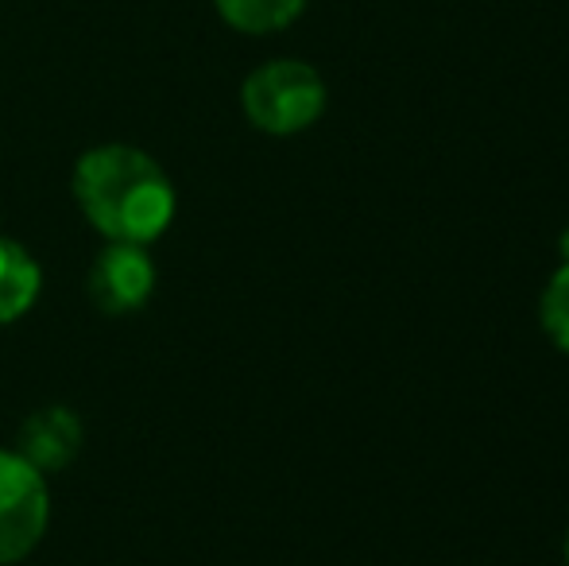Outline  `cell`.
Returning <instances> with one entry per match:
<instances>
[{
	"label": "cell",
	"instance_id": "obj_1",
	"mask_svg": "<svg viewBox=\"0 0 569 566\" xmlns=\"http://www.w3.org/2000/svg\"><path fill=\"white\" fill-rule=\"evenodd\" d=\"M74 198L106 241L151 245L174 221V187L132 143H98L74 167Z\"/></svg>",
	"mask_w": 569,
	"mask_h": 566
},
{
	"label": "cell",
	"instance_id": "obj_2",
	"mask_svg": "<svg viewBox=\"0 0 569 566\" xmlns=\"http://www.w3.org/2000/svg\"><path fill=\"white\" fill-rule=\"evenodd\" d=\"M330 106L326 78L302 59H271L240 86V109L248 125L268 137H299L322 121Z\"/></svg>",
	"mask_w": 569,
	"mask_h": 566
},
{
	"label": "cell",
	"instance_id": "obj_3",
	"mask_svg": "<svg viewBox=\"0 0 569 566\" xmlns=\"http://www.w3.org/2000/svg\"><path fill=\"white\" fill-rule=\"evenodd\" d=\"M51 520L47 477L20 450H0V566L28 559Z\"/></svg>",
	"mask_w": 569,
	"mask_h": 566
},
{
	"label": "cell",
	"instance_id": "obj_4",
	"mask_svg": "<svg viewBox=\"0 0 569 566\" xmlns=\"http://www.w3.org/2000/svg\"><path fill=\"white\" fill-rule=\"evenodd\" d=\"M156 260L148 257V245H124L109 241V249L90 265L86 276V291H90L93 307L106 315H132L156 291Z\"/></svg>",
	"mask_w": 569,
	"mask_h": 566
},
{
	"label": "cell",
	"instance_id": "obj_5",
	"mask_svg": "<svg viewBox=\"0 0 569 566\" xmlns=\"http://www.w3.org/2000/svg\"><path fill=\"white\" fill-rule=\"evenodd\" d=\"M16 450L39 469V474H54V469L70 466L82 450V419L70 408H43L36 416L23 419Z\"/></svg>",
	"mask_w": 569,
	"mask_h": 566
},
{
	"label": "cell",
	"instance_id": "obj_6",
	"mask_svg": "<svg viewBox=\"0 0 569 566\" xmlns=\"http://www.w3.org/2000/svg\"><path fill=\"white\" fill-rule=\"evenodd\" d=\"M43 272L23 245L0 237V326L23 318L39 299Z\"/></svg>",
	"mask_w": 569,
	"mask_h": 566
},
{
	"label": "cell",
	"instance_id": "obj_7",
	"mask_svg": "<svg viewBox=\"0 0 569 566\" xmlns=\"http://www.w3.org/2000/svg\"><path fill=\"white\" fill-rule=\"evenodd\" d=\"M310 0H213L218 16L240 36H271L307 12Z\"/></svg>",
	"mask_w": 569,
	"mask_h": 566
},
{
	"label": "cell",
	"instance_id": "obj_8",
	"mask_svg": "<svg viewBox=\"0 0 569 566\" xmlns=\"http://www.w3.org/2000/svg\"><path fill=\"white\" fill-rule=\"evenodd\" d=\"M539 322H542V330H547V338L569 357V260L550 276L547 291H542Z\"/></svg>",
	"mask_w": 569,
	"mask_h": 566
},
{
	"label": "cell",
	"instance_id": "obj_9",
	"mask_svg": "<svg viewBox=\"0 0 569 566\" xmlns=\"http://www.w3.org/2000/svg\"><path fill=\"white\" fill-rule=\"evenodd\" d=\"M562 257H566V260H569V234H566V237H562Z\"/></svg>",
	"mask_w": 569,
	"mask_h": 566
},
{
	"label": "cell",
	"instance_id": "obj_10",
	"mask_svg": "<svg viewBox=\"0 0 569 566\" xmlns=\"http://www.w3.org/2000/svg\"><path fill=\"white\" fill-rule=\"evenodd\" d=\"M566 566H569V532H566Z\"/></svg>",
	"mask_w": 569,
	"mask_h": 566
}]
</instances>
